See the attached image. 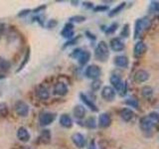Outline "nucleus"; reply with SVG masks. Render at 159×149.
Listing matches in <instances>:
<instances>
[{
    "mask_svg": "<svg viewBox=\"0 0 159 149\" xmlns=\"http://www.w3.org/2000/svg\"><path fill=\"white\" fill-rule=\"evenodd\" d=\"M151 21L147 17L139 18L134 23V39H137L146 31L148 27L150 26Z\"/></svg>",
    "mask_w": 159,
    "mask_h": 149,
    "instance_id": "nucleus-1",
    "label": "nucleus"
},
{
    "mask_svg": "<svg viewBox=\"0 0 159 149\" xmlns=\"http://www.w3.org/2000/svg\"><path fill=\"white\" fill-rule=\"evenodd\" d=\"M112 88H114V91H117L120 96H124L126 93L127 89V83L123 82L122 79L118 76V74H111V79H109Z\"/></svg>",
    "mask_w": 159,
    "mask_h": 149,
    "instance_id": "nucleus-2",
    "label": "nucleus"
},
{
    "mask_svg": "<svg viewBox=\"0 0 159 149\" xmlns=\"http://www.w3.org/2000/svg\"><path fill=\"white\" fill-rule=\"evenodd\" d=\"M94 57L99 62H106L109 57V49L104 41H101L94 50Z\"/></svg>",
    "mask_w": 159,
    "mask_h": 149,
    "instance_id": "nucleus-3",
    "label": "nucleus"
},
{
    "mask_svg": "<svg viewBox=\"0 0 159 149\" xmlns=\"http://www.w3.org/2000/svg\"><path fill=\"white\" fill-rule=\"evenodd\" d=\"M72 57L77 59L80 65L82 66H84L86 64H88V62L91 59V53L89 51H84L82 49H76L72 54Z\"/></svg>",
    "mask_w": 159,
    "mask_h": 149,
    "instance_id": "nucleus-4",
    "label": "nucleus"
},
{
    "mask_svg": "<svg viewBox=\"0 0 159 149\" xmlns=\"http://www.w3.org/2000/svg\"><path fill=\"white\" fill-rule=\"evenodd\" d=\"M102 74V70L97 65H89V66L86 69V72H84V74L86 77L91 79H98L99 78Z\"/></svg>",
    "mask_w": 159,
    "mask_h": 149,
    "instance_id": "nucleus-5",
    "label": "nucleus"
},
{
    "mask_svg": "<svg viewBox=\"0 0 159 149\" xmlns=\"http://www.w3.org/2000/svg\"><path fill=\"white\" fill-rule=\"evenodd\" d=\"M140 128L143 132H151L155 127V121H153L149 116H144L139 121Z\"/></svg>",
    "mask_w": 159,
    "mask_h": 149,
    "instance_id": "nucleus-6",
    "label": "nucleus"
},
{
    "mask_svg": "<svg viewBox=\"0 0 159 149\" xmlns=\"http://www.w3.org/2000/svg\"><path fill=\"white\" fill-rule=\"evenodd\" d=\"M116 96V93L114 91V88L112 87L106 86L103 87L102 89V97L107 102H112L114 101Z\"/></svg>",
    "mask_w": 159,
    "mask_h": 149,
    "instance_id": "nucleus-7",
    "label": "nucleus"
},
{
    "mask_svg": "<svg viewBox=\"0 0 159 149\" xmlns=\"http://www.w3.org/2000/svg\"><path fill=\"white\" fill-rule=\"evenodd\" d=\"M56 119V114L52 112H42L39 116V122L42 126L51 124Z\"/></svg>",
    "mask_w": 159,
    "mask_h": 149,
    "instance_id": "nucleus-8",
    "label": "nucleus"
},
{
    "mask_svg": "<svg viewBox=\"0 0 159 149\" xmlns=\"http://www.w3.org/2000/svg\"><path fill=\"white\" fill-rule=\"evenodd\" d=\"M15 111H16V113L19 116H22V117L27 116L29 113L28 104L22 101H18L16 103H15Z\"/></svg>",
    "mask_w": 159,
    "mask_h": 149,
    "instance_id": "nucleus-9",
    "label": "nucleus"
},
{
    "mask_svg": "<svg viewBox=\"0 0 159 149\" xmlns=\"http://www.w3.org/2000/svg\"><path fill=\"white\" fill-rule=\"evenodd\" d=\"M146 51H147L146 44L142 41H139L135 44V46L133 48V55L135 58H140L146 53Z\"/></svg>",
    "mask_w": 159,
    "mask_h": 149,
    "instance_id": "nucleus-10",
    "label": "nucleus"
},
{
    "mask_svg": "<svg viewBox=\"0 0 159 149\" xmlns=\"http://www.w3.org/2000/svg\"><path fill=\"white\" fill-rule=\"evenodd\" d=\"M148 79H149V74L145 70H138L133 76V81L137 84L145 83Z\"/></svg>",
    "mask_w": 159,
    "mask_h": 149,
    "instance_id": "nucleus-11",
    "label": "nucleus"
},
{
    "mask_svg": "<svg viewBox=\"0 0 159 149\" xmlns=\"http://www.w3.org/2000/svg\"><path fill=\"white\" fill-rule=\"evenodd\" d=\"M109 46H111V49L114 52H121L124 49V43L121 41V39L113 38L109 42Z\"/></svg>",
    "mask_w": 159,
    "mask_h": 149,
    "instance_id": "nucleus-12",
    "label": "nucleus"
},
{
    "mask_svg": "<svg viewBox=\"0 0 159 149\" xmlns=\"http://www.w3.org/2000/svg\"><path fill=\"white\" fill-rule=\"evenodd\" d=\"M72 141L73 143L79 148H84V145H86V139H84V136L81 133H74L72 135Z\"/></svg>",
    "mask_w": 159,
    "mask_h": 149,
    "instance_id": "nucleus-13",
    "label": "nucleus"
},
{
    "mask_svg": "<svg viewBox=\"0 0 159 149\" xmlns=\"http://www.w3.org/2000/svg\"><path fill=\"white\" fill-rule=\"evenodd\" d=\"M111 118L109 116L108 113H102L98 117V125L102 128H107L111 125Z\"/></svg>",
    "mask_w": 159,
    "mask_h": 149,
    "instance_id": "nucleus-14",
    "label": "nucleus"
},
{
    "mask_svg": "<svg viewBox=\"0 0 159 149\" xmlns=\"http://www.w3.org/2000/svg\"><path fill=\"white\" fill-rule=\"evenodd\" d=\"M113 63L118 68H127L128 64H129V60L126 56L119 55V56H116V58H114Z\"/></svg>",
    "mask_w": 159,
    "mask_h": 149,
    "instance_id": "nucleus-15",
    "label": "nucleus"
},
{
    "mask_svg": "<svg viewBox=\"0 0 159 149\" xmlns=\"http://www.w3.org/2000/svg\"><path fill=\"white\" fill-rule=\"evenodd\" d=\"M54 93L55 94L60 97H64L68 93V87L66 84L64 83H58L55 84L54 87Z\"/></svg>",
    "mask_w": 159,
    "mask_h": 149,
    "instance_id": "nucleus-16",
    "label": "nucleus"
},
{
    "mask_svg": "<svg viewBox=\"0 0 159 149\" xmlns=\"http://www.w3.org/2000/svg\"><path fill=\"white\" fill-rule=\"evenodd\" d=\"M61 35L64 38H67V39H72L74 36V26L72 23H67L66 25L64 26Z\"/></svg>",
    "mask_w": 159,
    "mask_h": 149,
    "instance_id": "nucleus-17",
    "label": "nucleus"
},
{
    "mask_svg": "<svg viewBox=\"0 0 159 149\" xmlns=\"http://www.w3.org/2000/svg\"><path fill=\"white\" fill-rule=\"evenodd\" d=\"M17 137L20 141L22 142H27L30 139V133L25 127H19L17 130Z\"/></svg>",
    "mask_w": 159,
    "mask_h": 149,
    "instance_id": "nucleus-18",
    "label": "nucleus"
},
{
    "mask_svg": "<svg viewBox=\"0 0 159 149\" xmlns=\"http://www.w3.org/2000/svg\"><path fill=\"white\" fill-rule=\"evenodd\" d=\"M60 124L65 128H71L73 126V119L69 114H62L60 117Z\"/></svg>",
    "mask_w": 159,
    "mask_h": 149,
    "instance_id": "nucleus-19",
    "label": "nucleus"
},
{
    "mask_svg": "<svg viewBox=\"0 0 159 149\" xmlns=\"http://www.w3.org/2000/svg\"><path fill=\"white\" fill-rule=\"evenodd\" d=\"M120 117L123 119L124 121H126V122H129L131 120V119L133 118L134 116V112L131 111L130 108H128V107H124L122 108L121 111H120Z\"/></svg>",
    "mask_w": 159,
    "mask_h": 149,
    "instance_id": "nucleus-20",
    "label": "nucleus"
},
{
    "mask_svg": "<svg viewBox=\"0 0 159 149\" xmlns=\"http://www.w3.org/2000/svg\"><path fill=\"white\" fill-rule=\"evenodd\" d=\"M80 97H81V98H82V101H83V102L86 104V106L91 109V111H98V107H97V106L94 104L93 102V101H91L86 94H84V93H81L80 94Z\"/></svg>",
    "mask_w": 159,
    "mask_h": 149,
    "instance_id": "nucleus-21",
    "label": "nucleus"
},
{
    "mask_svg": "<svg viewBox=\"0 0 159 149\" xmlns=\"http://www.w3.org/2000/svg\"><path fill=\"white\" fill-rule=\"evenodd\" d=\"M36 94H37V97H38L40 99H42V101H45V99H48L49 97H50V93H49V91H48V88H45V87H39V88H37Z\"/></svg>",
    "mask_w": 159,
    "mask_h": 149,
    "instance_id": "nucleus-22",
    "label": "nucleus"
},
{
    "mask_svg": "<svg viewBox=\"0 0 159 149\" xmlns=\"http://www.w3.org/2000/svg\"><path fill=\"white\" fill-rule=\"evenodd\" d=\"M74 115L78 119H82L86 115V108H84L83 106H76L74 107Z\"/></svg>",
    "mask_w": 159,
    "mask_h": 149,
    "instance_id": "nucleus-23",
    "label": "nucleus"
},
{
    "mask_svg": "<svg viewBox=\"0 0 159 149\" xmlns=\"http://www.w3.org/2000/svg\"><path fill=\"white\" fill-rule=\"evenodd\" d=\"M40 141L44 144H48L51 141V132L48 129H45L40 134Z\"/></svg>",
    "mask_w": 159,
    "mask_h": 149,
    "instance_id": "nucleus-24",
    "label": "nucleus"
},
{
    "mask_svg": "<svg viewBox=\"0 0 159 149\" xmlns=\"http://www.w3.org/2000/svg\"><path fill=\"white\" fill-rule=\"evenodd\" d=\"M125 4H126L125 2H122L119 5H117L116 8H113L111 11L108 13V16L109 17H113V16H116V15H117L118 13H120L122 11V9L125 7Z\"/></svg>",
    "mask_w": 159,
    "mask_h": 149,
    "instance_id": "nucleus-25",
    "label": "nucleus"
},
{
    "mask_svg": "<svg viewBox=\"0 0 159 149\" xmlns=\"http://www.w3.org/2000/svg\"><path fill=\"white\" fill-rule=\"evenodd\" d=\"M10 67H11V64L7 60L0 57V71H8Z\"/></svg>",
    "mask_w": 159,
    "mask_h": 149,
    "instance_id": "nucleus-26",
    "label": "nucleus"
},
{
    "mask_svg": "<svg viewBox=\"0 0 159 149\" xmlns=\"http://www.w3.org/2000/svg\"><path fill=\"white\" fill-rule=\"evenodd\" d=\"M141 93L144 97L149 98L150 97H152V94H153V88L150 87H144L141 91Z\"/></svg>",
    "mask_w": 159,
    "mask_h": 149,
    "instance_id": "nucleus-27",
    "label": "nucleus"
},
{
    "mask_svg": "<svg viewBox=\"0 0 159 149\" xmlns=\"http://www.w3.org/2000/svg\"><path fill=\"white\" fill-rule=\"evenodd\" d=\"M125 103L127 106H131V107H135V108H138V106H139L138 101L136 98H128L127 101H125Z\"/></svg>",
    "mask_w": 159,
    "mask_h": 149,
    "instance_id": "nucleus-28",
    "label": "nucleus"
},
{
    "mask_svg": "<svg viewBox=\"0 0 159 149\" xmlns=\"http://www.w3.org/2000/svg\"><path fill=\"white\" fill-rule=\"evenodd\" d=\"M86 125L89 128H96L97 122H96V119H94V117H89V118H88L87 121H86Z\"/></svg>",
    "mask_w": 159,
    "mask_h": 149,
    "instance_id": "nucleus-29",
    "label": "nucleus"
},
{
    "mask_svg": "<svg viewBox=\"0 0 159 149\" xmlns=\"http://www.w3.org/2000/svg\"><path fill=\"white\" fill-rule=\"evenodd\" d=\"M117 27H118L117 23H112V24L111 25V26H109V27L106 30V33H107V34H112V33H114V32L116 31Z\"/></svg>",
    "mask_w": 159,
    "mask_h": 149,
    "instance_id": "nucleus-30",
    "label": "nucleus"
},
{
    "mask_svg": "<svg viewBox=\"0 0 159 149\" xmlns=\"http://www.w3.org/2000/svg\"><path fill=\"white\" fill-rule=\"evenodd\" d=\"M120 35L123 37V38H127L129 36V25L128 24H125L122 28V31L120 33Z\"/></svg>",
    "mask_w": 159,
    "mask_h": 149,
    "instance_id": "nucleus-31",
    "label": "nucleus"
},
{
    "mask_svg": "<svg viewBox=\"0 0 159 149\" xmlns=\"http://www.w3.org/2000/svg\"><path fill=\"white\" fill-rule=\"evenodd\" d=\"M29 58H30V50H28L27 53H26V55H25V57H24V61H23V63H22L21 65H20V67H19V69H18V71H17V72L21 71V70L23 69V67L25 66V65L27 64V62H28Z\"/></svg>",
    "mask_w": 159,
    "mask_h": 149,
    "instance_id": "nucleus-32",
    "label": "nucleus"
},
{
    "mask_svg": "<svg viewBox=\"0 0 159 149\" xmlns=\"http://www.w3.org/2000/svg\"><path fill=\"white\" fill-rule=\"evenodd\" d=\"M151 4V9L154 13H156L159 16V2L158 1H153L150 3Z\"/></svg>",
    "mask_w": 159,
    "mask_h": 149,
    "instance_id": "nucleus-33",
    "label": "nucleus"
},
{
    "mask_svg": "<svg viewBox=\"0 0 159 149\" xmlns=\"http://www.w3.org/2000/svg\"><path fill=\"white\" fill-rule=\"evenodd\" d=\"M84 20H86V17L80 16V15H78V16H74V17H71V18H70V21H72V22H77V23L84 22Z\"/></svg>",
    "mask_w": 159,
    "mask_h": 149,
    "instance_id": "nucleus-34",
    "label": "nucleus"
},
{
    "mask_svg": "<svg viewBox=\"0 0 159 149\" xmlns=\"http://www.w3.org/2000/svg\"><path fill=\"white\" fill-rule=\"evenodd\" d=\"M148 116L150 117L153 121H155V122L159 121V113L158 112H155V111L150 112V113L148 114Z\"/></svg>",
    "mask_w": 159,
    "mask_h": 149,
    "instance_id": "nucleus-35",
    "label": "nucleus"
},
{
    "mask_svg": "<svg viewBox=\"0 0 159 149\" xmlns=\"http://www.w3.org/2000/svg\"><path fill=\"white\" fill-rule=\"evenodd\" d=\"M101 84H102L101 81H98V79H94L93 83L92 84V88L93 89V91H98V89L101 88Z\"/></svg>",
    "mask_w": 159,
    "mask_h": 149,
    "instance_id": "nucleus-36",
    "label": "nucleus"
},
{
    "mask_svg": "<svg viewBox=\"0 0 159 149\" xmlns=\"http://www.w3.org/2000/svg\"><path fill=\"white\" fill-rule=\"evenodd\" d=\"M0 113H1L2 115H7L8 109H7L6 104H4V103H1V104H0Z\"/></svg>",
    "mask_w": 159,
    "mask_h": 149,
    "instance_id": "nucleus-37",
    "label": "nucleus"
},
{
    "mask_svg": "<svg viewBox=\"0 0 159 149\" xmlns=\"http://www.w3.org/2000/svg\"><path fill=\"white\" fill-rule=\"evenodd\" d=\"M108 8H107V6H101V5H99V6H97V7H94L93 8V10L96 12H99V11H106V10H107Z\"/></svg>",
    "mask_w": 159,
    "mask_h": 149,
    "instance_id": "nucleus-38",
    "label": "nucleus"
},
{
    "mask_svg": "<svg viewBox=\"0 0 159 149\" xmlns=\"http://www.w3.org/2000/svg\"><path fill=\"white\" fill-rule=\"evenodd\" d=\"M30 12V10H28V9H26V10H23V11H21L19 14H18V16H25V15H27L28 13Z\"/></svg>",
    "mask_w": 159,
    "mask_h": 149,
    "instance_id": "nucleus-39",
    "label": "nucleus"
},
{
    "mask_svg": "<svg viewBox=\"0 0 159 149\" xmlns=\"http://www.w3.org/2000/svg\"><path fill=\"white\" fill-rule=\"evenodd\" d=\"M45 8H46V6H45V5H43V6H40V7H38V8H36V9H34V12H35V13H37V12L41 11V10H43V9H45Z\"/></svg>",
    "mask_w": 159,
    "mask_h": 149,
    "instance_id": "nucleus-40",
    "label": "nucleus"
},
{
    "mask_svg": "<svg viewBox=\"0 0 159 149\" xmlns=\"http://www.w3.org/2000/svg\"><path fill=\"white\" fill-rule=\"evenodd\" d=\"M5 31V25L3 23H0V34H2Z\"/></svg>",
    "mask_w": 159,
    "mask_h": 149,
    "instance_id": "nucleus-41",
    "label": "nucleus"
},
{
    "mask_svg": "<svg viewBox=\"0 0 159 149\" xmlns=\"http://www.w3.org/2000/svg\"><path fill=\"white\" fill-rule=\"evenodd\" d=\"M86 5V6H88V7H93V4L92 3H89V2H84V6Z\"/></svg>",
    "mask_w": 159,
    "mask_h": 149,
    "instance_id": "nucleus-42",
    "label": "nucleus"
},
{
    "mask_svg": "<svg viewBox=\"0 0 159 149\" xmlns=\"http://www.w3.org/2000/svg\"><path fill=\"white\" fill-rule=\"evenodd\" d=\"M4 78H5V76H3V74H0V79H2Z\"/></svg>",
    "mask_w": 159,
    "mask_h": 149,
    "instance_id": "nucleus-43",
    "label": "nucleus"
},
{
    "mask_svg": "<svg viewBox=\"0 0 159 149\" xmlns=\"http://www.w3.org/2000/svg\"><path fill=\"white\" fill-rule=\"evenodd\" d=\"M89 149H96V148H93V147H92V148H89Z\"/></svg>",
    "mask_w": 159,
    "mask_h": 149,
    "instance_id": "nucleus-44",
    "label": "nucleus"
}]
</instances>
